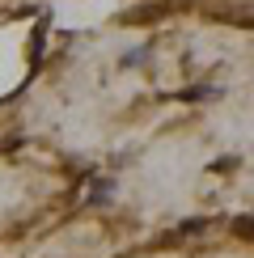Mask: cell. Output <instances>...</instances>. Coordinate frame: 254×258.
Segmentation results:
<instances>
[]
</instances>
